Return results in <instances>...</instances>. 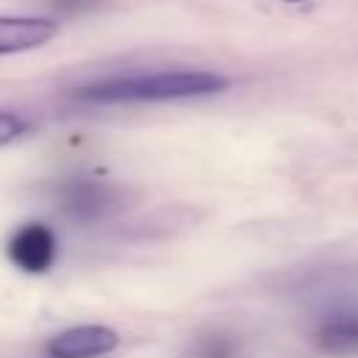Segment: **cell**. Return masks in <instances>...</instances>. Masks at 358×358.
<instances>
[{
    "label": "cell",
    "instance_id": "cell-1",
    "mask_svg": "<svg viewBox=\"0 0 358 358\" xmlns=\"http://www.w3.org/2000/svg\"><path fill=\"white\" fill-rule=\"evenodd\" d=\"M229 87L227 76L207 70H162L143 76L106 78L87 87H78L73 98L87 103H134V101H176V98H199L215 95Z\"/></svg>",
    "mask_w": 358,
    "mask_h": 358
},
{
    "label": "cell",
    "instance_id": "cell-2",
    "mask_svg": "<svg viewBox=\"0 0 358 358\" xmlns=\"http://www.w3.org/2000/svg\"><path fill=\"white\" fill-rule=\"evenodd\" d=\"M62 210L76 221H101L123 207L117 185L98 179H70L59 187Z\"/></svg>",
    "mask_w": 358,
    "mask_h": 358
},
{
    "label": "cell",
    "instance_id": "cell-3",
    "mask_svg": "<svg viewBox=\"0 0 358 358\" xmlns=\"http://www.w3.org/2000/svg\"><path fill=\"white\" fill-rule=\"evenodd\" d=\"M117 344H120L117 330L106 324H76L56 333L48 341L45 355L48 358H101L117 350Z\"/></svg>",
    "mask_w": 358,
    "mask_h": 358
},
{
    "label": "cell",
    "instance_id": "cell-4",
    "mask_svg": "<svg viewBox=\"0 0 358 358\" xmlns=\"http://www.w3.org/2000/svg\"><path fill=\"white\" fill-rule=\"evenodd\" d=\"M8 257L28 274H45L56 260V235L50 227L34 221L20 227L8 241Z\"/></svg>",
    "mask_w": 358,
    "mask_h": 358
},
{
    "label": "cell",
    "instance_id": "cell-5",
    "mask_svg": "<svg viewBox=\"0 0 358 358\" xmlns=\"http://www.w3.org/2000/svg\"><path fill=\"white\" fill-rule=\"evenodd\" d=\"M59 34L50 17H0V56L42 48Z\"/></svg>",
    "mask_w": 358,
    "mask_h": 358
},
{
    "label": "cell",
    "instance_id": "cell-6",
    "mask_svg": "<svg viewBox=\"0 0 358 358\" xmlns=\"http://www.w3.org/2000/svg\"><path fill=\"white\" fill-rule=\"evenodd\" d=\"M316 341L327 352H352L358 350V316L355 313H336L322 322Z\"/></svg>",
    "mask_w": 358,
    "mask_h": 358
},
{
    "label": "cell",
    "instance_id": "cell-7",
    "mask_svg": "<svg viewBox=\"0 0 358 358\" xmlns=\"http://www.w3.org/2000/svg\"><path fill=\"white\" fill-rule=\"evenodd\" d=\"M25 129H28V123H25L20 115H14V112H0V145H6V143H11V140L22 137Z\"/></svg>",
    "mask_w": 358,
    "mask_h": 358
},
{
    "label": "cell",
    "instance_id": "cell-8",
    "mask_svg": "<svg viewBox=\"0 0 358 358\" xmlns=\"http://www.w3.org/2000/svg\"><path fill=\"white\" fill-rule=\"evenodd\" d=\"M285 3H299V0H285Z\"/></svg>",
    "mask_w": 358,
    "mask_h": 358
}]
</instances>
